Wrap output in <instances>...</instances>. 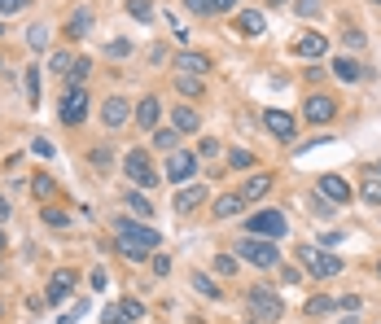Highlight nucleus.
<instances>
[{
    "mask_svg": "<svg viewBox=\"0 0 381 324\" xmlns=\"http://www.w3.org/2000/svg\"><path fill=\"white\" fill-rule=\"evenodd\" d=\"M320 197H329L333 206H338V202H351V184L342 175H320Z\"/></svg>",
    "mask_w": 381,
    "mask_h": 324,
    "instance_id": "12",
    "label": "nucleus"
},
{
    "mask_svg": "<svg viewBox=\"0 0 381 324\" xmlns=\"http://www.w3.org/2000/svg\"><path fill=\"white\" fill-rule=\"evenodd\" d=\"M215 272H219V276H232V272H237V259H232V255H219V259H215Z\"/></svg>",
    "mask_w": 381,
    "mask_h": 324,
    "instance_id": "42",
    "label": "nucleus"
},
{
    "mask_svg": "<svg viewBox=\"0 0 381 324\" xmlns=\"http://www.w3.org/2000/svg\"><path fill=\"white\" fill-rule=\"evenodd\" d=\"M268 193H272V175L268 171L263 175H250L246 184H241V197L246 202H259V197H268Z\"/></svg>",
    "mask_w": 381,
    "mask_h": 324,
    "instance_id": "16",
    "label": "nucleus"
},
{
    "mask_svg": "<svg viewBox=\"0 0 381 324\" xmlns=\"http://www.w3.org/2000/svg\"><path fill=\"white\" fill-rule=\"evenodd\" d=\"M27 97H31V105L40 101V66H31V70H27Z\"/></svg>",
    "mask_w": 381,
    "mask_h": 324,
    "instance_id": "36",
    "label": "nucleus"
},
{
    "mask_svg": "<svg viewBox=\"0 0 381 324\" xmlns=\"http://www.w3.org/2000/svg\"><path fill=\"white\" fill-rule=\"evenodd\" d=\"M360 197L368 202V206H381V175H368V180H364Z\"/></svg>",
    "mask_w": 381,
    "mask_h": 324,
    "instance_id": "25",
    "label": "nucleus"
},
{
    "mask_svg": "<svg viewBox=\"0 0 381 324\" xmlns=\"http://www.w3.org/2000/svg\"><path fill=\"white\" fill-rule=\"evenodd\" d=\"M263 14H259V9H241V14H237V31L241 35H263Z\"/></svg>",
    "mask_w": 381,
    "mask_h": 324,
    "instance_id": "18",
    "label": "nucleus"
},
{
    "mask_svg": "<svg viewBox=\"0 0 381 324\" xmlns=\"http://www.w3.org/2000/svg\"><path fill=\"white\" fill-rule=\"evenodd\" d=\"M149 263H153V276H166V272H171V259H166V255H153Z\"/></svg>",
    "mask_w": 381,
    "mask_h": 324,
    "instance_id": "44",
    "label": "nucleus"
},
{
    "mask_svg": "<svg viewBox=\"0 0 381 324\" xmlns=\"http://www.w3.org/2000/svg\"><path fill=\"white\" fill-rule=\"evenodd\" d=\"M171 127L175 131H197L202 118H197V110H188V105H175V110H171Z\"/></svg>",
    "mask_w": 381,
    "mask_h": 324,
    "instance_id": "20",
    "label": "nucleus"
},
{
    "mask_svg": "<svg viewBox=\"0 0 381 324\" xmlns=\"http://www.w3.org/2000/svg\"><path fill=\"white\" fill-rule=\"evenodd\" d=\"M114 233H118V255H123V259H132V263L149 259V255H153V246H158V233H153V228L127 224V219H118Z\"/></svg>",
    "mask_w": 381,
    "mask_h": 324,
    "instance_id": "1",
    "label": "nucleus"
},
{
    "mask_svg": "<svg viewBox=\"0 0 381 324\" xmlns=\"http://www.w3.org/2000/svg\"><path fill=\"white\" fill-rule=\"evenodd\" d=\"M88 162L97 166V171H110V162H114V153H110V145H97V149L88 153Z\"/></svg>",
    "mask_w": 381,
    "mask_h": 324,
    "instance_id": "29",
    "label": "nucleus"
},
{
    "mask_svg": "<svg viewBox=\"0 0 381 324\" xmlns=\"http://www.w3.org/2000/svg\"><path fill=\"white\" fill-rule=\"evenodd\" d=\"M338 307H342V311H360V298L347 294V298H338Z\"/></svg>",
    "mask_w": 381,
    "mask_h": 324,
    "instance_id": "51",
    "label": "nucleus"
},
{
    "mask_svg": "<svg viewBox=\"0 0 381 324\" xmlns=\"http://www.w3.org/2000/svg\"><path fill=\"white\" fill-rule=\"evenodd\" d=\"M246 307L254 311V316L263 320V324H276V320L285 316V303H281V294H272L268 285H254V290L246 294Z\"/></svg>",
    "mask_w": 381,
    "mask_h": 324,
    "instance_id": "2",
    "label": "nucleus"
},
{
    "mask_svg": "<svg viewBox=\"0 0 381 324\" xmlns=\"http://www.w3.org/2000/svg\"><path fill=\"white\" fill-rule=\"evenodd\" d=\"M263 127L276 140H294V127H298V123H294V114H285V110H268L263 114Z\"/></svg>",
    "mask_w": 381,
    "mask_h": 324,
    "instance_id": "10",
    "label": "nucleus"
},
{
    "mask_svg": "<svg viewBox=\"0 0 381 324\" xmlns=\"http://www.w3.org/2000/svg\"><path fill=\"white\" fill-rule=\"evenodd\" d=\"M373 5H381V0H373Z\"/></svg>",
    "mask_w": 381,
    "mask_h": 324,
    "instance_id": "58",
    "label": "nucleus"
},
{
    "mask_svg": "<svg viewBox=\"0 0 381 324\" xmlns=\"http://www.w3.org/2000/svg\"><path fill=\"white\" fill-rule=\"evenodd\" d=\"M202 202H206V188H202V184H188V188H180V193H175V202H171V210H180V215H188V210H197Z\"/></svg>",
    "mask_w": 381,
    "mask_h": 324,
    "instance_id": "15",
    "label": "nucleus"
},
{
    "mask_svg": "<svg viewBox=\"0 0 381 324\" xmlns=\"http://www.w3.org/2000/svg\"><path fill=\"white\" fill-rule=\"evenodd\" d=\"M281 281H285V285H298L303 276H298V268H281Z\"/></svg>",
    "mask_w": 381,
    "mask_h": 324,
    "instance_id": "50",
    "label": "nucleus"
},
{
    "mask_svg": "<svg viewBox=\"0 0 381 324\" xmlns=\"http://www.w3.org/2000/svg\"><path fill=\"white\" fill-rule=\"evenodd\" d=\"M228 166H232V171H246V166H254V153H250V149H232Z\"/></svg>",
    "mask_w": 381,
    "mask_h": 324,
    "instance_id": "31",
    "label": "nucleus"
},
{
    "mask_svg": "<svg viewBox=\"0 0 381 324\" xmlns=\"http://www.w3.org/2000/svg\"><path fill=\"white\" fill-rule=\"evenodd\" d=\"M88 75H92V62H88V57H79V62H70V70H66V88H79V83L88 79Z\"/></svg>",
    "mask_w": 381,
    "mask_h": 324,
    "instance_id": "24",
    "label": "nucleus"
},
{
    "mask_svg": "<svg viewBox=\"0 0 381 324\" xmlns=\"http://www.w3.org/2000/svg\"><path fill=\"white\" fill-rule=\"evenodd\" d=\"M303 114H307V123H333V118H338V101L325 97V92H312L307 105H303Z\"/></svg>",
    "mask_w": 381,
    "mask_h": 324,
    "instance_id": "8",
    "label": "nucleus"
},
{
    "mask_svg": "<svg viewBox=\"0 0 381 324\" xmlns=\"http://www.w3.org/2000/svg\"><path fill=\"white\" fill-rule=\"evenodd\" d=\"M31 193H35V197H40V202H49V197L57 193V184H53V180H49V175H35V180H31Z\"/></svg>",
    "mask_w": 381,
    "mask_h": 324,
    "instance_id": "28",
    "label": "nucleus"
},
{
    "mask_svg": "<svg viewBox=\"0 0 381 324\" xmlns=\"http://www.w3.org/2000/svg\"><path fill=\"white\" fill-rule=\"evenodd\" d=\"M193 175H197V158L193 153H184V149L166 153V180H171V184H184V180H193Z\"/></svg>",
    "mask_w": 381,
    "mask_h": 324,
    "instance_id": "7",
    "label": "nucleus"
},
{
    "mask_svg": "<svg viewBox=\"0 0 381 324\" xmlns=\"http://www.w3.org/2000/svg\"><path fill=\"white\" fill-rule=\"evenodd\" d=\"M377 272H381V268H377Z\"/></svg>",
    "mask_w": 381,
    "mask_h": 324,
    "instance_id": "59",
    "label": "nucleus"
},
{
    "mask_svg": "<svg viewBox=\"0 0 381 324\" xmlns=\"http://www.w3.org/2000/svg\"><path fill=\"white\" fill-rule=\"evenodd\" d=\"M193 290H197V294H206V298H219V285H215V281H206L202 272L193 276Z\"/></svg>",
    "mask_w": 381,
    "mask_h": 324,
    "instance_id": "37",
    "label": "nucleus"
},
{
    "mask_svg": "<svg viewBox=\"0 0 381 324\" xmlns=\"http://www.w3.org/2000/svg\"><path fill=\"white\" fill-rule=\"evenodd\" d=\"M241 206H246V197L241 193H228V197L215 202V215H219V219H232V215H241Z\"/></svg>",
    "mask_w": 381,
    "mask_h": 324,
    "instance_id": "22",
    "label": "nucleus"
},
{
    "mask_svg": "<svg viewBox=\"0 0 381 324\" xmlns=\"http://www.w3.org/2000/svg\"><path fill=\"white\" fill-rule=\"evenodd\" d=\"M237 259L241 263H254V268H276L281 263V250L268 241V237H246L241 246H237Z\"/></svg>",
    "mask_w": 381,
    "mask_h": 324,
    "instance_id": "3",
    "label": "nucleus"
},
{
    "mask_svg": "<svg viewBox=\"0 0 381 324\" xmlns=\"http://www.w3.org/2000/svg\"><path fill=\"white\" fill-rule=\"evenodd\" d=\"M27 44H31L35 53H40V49H49V27H44V22H35V27L27 31Z\"/></svg>",
    "mask_w": 381,
    "mask_h": 324,
    "instance_id": "27",
    "label": "nucleus"
},
{
    "mask_svg": "<svg viewBox=\"0 0 381 324\" xmlns=\"http://www.w3.org/2000/svg\"><path fill=\"white\" fill-rule=\"evenodd\" d=\"M333 307H338V298H329V294H316L312 303H307V316H329Z\"/></svg>",
    "mask_w": 381,
    "mask_h": 324,
    "instance_id": "26",
    "label": "nucleus"
},
{
    "mask_svg": "<svg viewBox=\"0 0 381 324\" xmlns=\"http://www.w3.org/2000/svg\"><path fill=\"white\" fill-rule=\"evenodd\" d=\"M70 285H75V276H70V272H57L53 281H49V303H66Z\"/></svg>",
    "mask_w": 381,
    "mask_h": 324,
    "instance_id": "21",
    "label": "nucleus"
},
{
    "mask_svg": "<svg viewBox=\"0 0 381 324\" xmlns=\"http://www.w3.org/2000/svg\"><path fill=\"white\" fill-rule=\"evenodd\" d=\"M175 70H180V75H197V79H202V75L210 70V57L188 49V53H180V57H175Z\"/></svg>",
    "mask_w": 381,
    "mask_h": 324,
    "instance_id": "14",
    "label": "nucleus"
},
{
    "mask_svg": "<svg viewBox=\"0 0 381 324\" xmlns=\"http://www.w3.org/2000/svg\"><path fill=\"white\" fill-rule=\"evenodd\" d=\"M175 88H180L184 97H202V79L197 75H180V79H175Z\"/></svg>",
    "mask_w": 381,
    "mask_h": 324,
    "instance_id": "30",
    "label": "nucleus"
},
{
    "mask_svg": "<svg viewBox=\"0 0 381 324\" xmlns=\"http://www.w3.org/2000/svg\"><path fill=\"white\" fill-rule=\"evenodd\" d=\"M127 210H136L140 219H149V215H153V206H149V202L140 197V193H132V197H127Z\"/></svg>",
    "mask_w": 381,
    "mask_h": 324,
    "instance_id": "38",
    "label": "nucleus"
},
{
    "mask_svg": "<svg viewBox=\"0 0 381 324\" xmlns=\"http://www.w3.org/2000/svg\"><path fill=\"white\" fill-rule=\"evenodd\" d=\"M342 324H360V316H347V320H342Z\"/></svg>",
    "mask_w": 381,
    "mask_h": 324,
    "instance_id": "54",
    "label": "nucleus"
},
{
    "mask_svg": "<svg viewBox=\"0 0 381 324\" xmlns=\"http://www.w3.org/2000/svg\"><path fill=\"white\" fill-rule=\"evenodd\" d=\"M268 5H276V9H281V5H285V0H268Z\"/></svg>",
    "mask_w": 381,
    "mask_h": 324,
    "instance_id": "55",
    "label": "nucleus"
},
{
    "mask_svg": "<svg viewBox=\"0 0 381 324\" xmlns=\"http://www.w3.org/2000/svg\"><path fill=\"white\" fill-rule=\"evenodd\" d=\"M0 35H5V22H0Z\"/></svg>",
    "mask_w": 381,
    "mask_h": 324,
    "instance_id": "57",
    "label": "nucleus"
},
{
    "mask_svg": "<svg viewBox=\"0 0 381 324\" xmlns=\"http://www.w3.org/2000/svg\"><path fill=\"white\" fill-rule=\"evenodd\" d=\"M294 14H298V18H316V14H320V0H298V5H294Z\"/></svg>",
    "mask_w": 381,
    "mask_h": 324,
    "instance_id": "40",
    "label": "nucleus"
},
{
    "mask_svg": "<svg viewBox=\"0 0 381 324\" xmlns=\"http://www.w3.org/2000/svg\"><path fill=\"white\" fill-rule=\"evenodd\" d=\"M298 259H303V268L316 272V276H338V272H342V259L329 255V250H316V246H303Z\"/></svg>",
    "mask_w": 381,
    "mask_h": 324,
    "instance_id": "4",
    "label": "nucleus"
},
{
    "mask_svg": "<svg viewBox=\"0 0 381 324\" xmlns=\"http://www.w3.org/2000/svg\"><path fill=\"white\" fill-rule=\"evenodd\" d=\"M210 5H215V14H224V9H232L237 0H210Z\"/></svg>",
    "mask_w": 381,
    "mask_h": 324,
    "instance_id": "53",
    "label": "nucleus"
},
{
    "mask_svg": "<svg viewBox=\"0 0 381 324\" xmlns=\"http://www.w3.org/2000/svg\"><path fill=\"white\" fill-rule=\"evenodd\" d=\"M127 118H132V105H127L123 97H110V101L101 105V123L105 127H123Z\"/></svg>",
    "mask_w": 381,
    "mask_h": 324,
    "instance_id": "11",
    "label": "nucleus"
},
{
    "mask_svg": "<svg viewBox=\"0 0 381 324\" xmlns=\"http://www.w3.org/2000/svg\"><path fill=\"white\" fill-rule=\"evenodd\" d=\"M101 324H127V320H123V311H118V307H105L101 311Z\"/></svg>",
    "mask_w": 381,
    "mask_h": 324,
    "instance_id": "45",
    "label": "nucleus"
},
{
    "mask_svg": "<svg viewBox=\"0 0 381 324\" xmlns=\"http://www.w3.org/2000/svg\"><path fill=\"white\" fill-rule=\"evenodd\" d=\"M197 153H202V158H219V140H202Z\"/></svg>",
    "mask_w": 381,
    "mask_h": 324,
    "instance_id": "46",
    "label": "nucleus"
},
{
    "mask_svg": "<svg viewBox=\"0 0 381 324\" xmlns=\"http://www.w3.org/2000/svg\"><path fill=\"white\" fill-rule=\"evenodd\" d=\"M49 70H53V75H66V70H70V53H53L49 57Z\"/></svg>",
    "mask_w": 381,
    "mask_h": 324,
    "instance_id": "39",
    "label": "nucleus"
},
{
    "mask_svg": "<svg viewBox=\"0 0 381 324\" xmlns=\"http://www.w3.org/2000/svg\"><path fill=\"white\" fill-rule=\"evenodd\" d=\"M373 175H381V162H377V166H373Z\"/></svg>",
    "mask_w": 381,
    "mask_h": 324,
    "instance_id": "56",
    "label": "nucleus"
},
{
    "mask_svg": "<svg viewBox=\"0 0 381 324\" xmlns=\"http://www.w3.org/2000/svg\"><path fill=\"white\" fill-rule=\"evenodd\" d=\"M188 9H193V14H215V5H210V0H184Z\"/></svg>",
    "mask_w": 381,
    "mask_h": 324,
    "instance_id": "47",
    "label": "nucleus"
},
{
    "mask_svg": "<svg viewBox=\"0 0 381 324\" xmlns=\"http://www.w3.org/2000/svg\"><path fill=\"white\" fill-rule=\"evenodd\" d=\"M294 53H298V57H316V62H320V57L329 53V40H325V35H316V31H307L303 40H294Z\"/></svg>",
    "mask_w": 381,
    "mask_h": 324,
    "instance_id": "13",
    "label": "nucleus"
},
{
    "mask_svg": "<svg viewBox=\"0 0 381 324\" xmlns=\"http://www.w3.org/2000/svg\"><path fill=\"white\" fill-rule=\"evenodd\" d=\"M57 118H62L66 127H79L83 118H88V97H83V88H66V97H62V110H57Z\"/></svg>",
    "mask_w": 381,
    "mask_h": 324,
    "instance_id": "6",
    "label": "nucleus"
},
{
    "mask_svg": "<svg viewBox=\"0 0 381 324\" xmlns=\"http://www.w3.org/2000/svg\"><path fill=\"white\" fill-rule=\"evenodd\" d=\"M175 140H180V131H175V127H171V131H153V145H158V149H166V153L175 149Z\"/></svg>",
    "mask_w": 381,
    "mask_h": 324,
    "instance_id": "35",
    "label": "nucleus"
},
{
    "mask_svg": "<svg viewBox=\"0 0 381 324\" xmlns=\"http://www.w3.org/2000/svg\"><path fill=\"white\" fill-rule=\"evenodd\" d=\"M5 219H9V206L0 202V250H5Z\"/></svg>",
    "mask_w": 381,
    "mask_h": 324,
    "instance_id": "52",
    "label": "nucleus"
},
{
    "mask_svg": "<svg viewBox=\"0 0 381 324\" xmlns=\"http://www.w3.org/2000/svg\"><path fill=\"white\" fill-rule=\"evenodd\" d=\"M246 233H250V237H276V241H281V237L290 233V224H285L281 210H259L254 219L246 224Z\"/></svg>",
    "mask_w": 381,
    "mask_h": 324,
    "instance_id": "5",
    "label": "nucleus"
},
{
    "mask_svg": "<svg viewBox=\"0 0 381 324\" xmlns=\"http://www.w3.org/2000/svg\"><path fill=\"white\" fill-rule=\"evenodd\" d=\"M127 53H132V44H127V40H110V44H105V57H127Z\"/></svg>",
    "mask_w": 381,
    "mask_h": 324,
    "instance_id": "41",
    "label": "nucleus"
},
{
    "mask_svg": "<svg viewBox=\"0 0 381 324\" xmlns=\"http://www.w3.org/2000/svg\"><path fill=\"white\" fill-rule=\"evenodd\" d=\"M105 285H110V272L97 268V272H92V290H105Z\"/></svg>",
    "mask_w": 381,
    "mask_h": 324,
    "instance_id": "48",
    "label": "nucleus"
},
{
    "mask_svg": "<svg viewBox=\"0 0 381 324\" xmlns=\"http://www.w3.org/2000/svg\"><path fill=\"white\" fill-rule=\"evenodd\" d=\"M127 14L140 18V22H149L153 18V5H149V0H127Z\"/></svg>",
    "mask_w": 381,
    "mask_h": 324,
    "instance_id": "33",
    "label": "nucleus"
},
{
    "mask_svg": "<svg viewBox=\"0 0 381 324\" xmlns=\"http://www.w3.org/2000/svg\"><path fill=\"white\" fill-rule=\"evenodd\" d=\"M123 171L132 175L140 188L158 184V175H153V162H149V158H145V153H140V149H132V153H127V158H123Z\"/></svg>",
    "mask_w": 381,
    "mask_h": 324,
    "instance_id": "9",
    "label": "nucleus"
},
{
    "mask_svg": "<svg viewBox=\"0 0 381 324\" xmlns=\"http://www.w3.org/2000/svg\"><path fill=\"white\" fill-rule=\"evenodd\" d=\"M118 311H123V320H127V324H132V320H140V316H145V307H140V303H136V298H123V303H118Z\"/></svg>",
    "mask_w": 381,
    "mask_h": 324,
    "instance_id": "34",
    "label": "nucleus"
},
{
    "mask_svg": "<svg viewBox=\"0 0 381 324\" xmlns=\"http://www.w3.org/2000/svg\"><path fill=\"white\" fill-rule=\"evenodd\" d=\"M40 215H44V224H49V228H66V224H70V215L57 210V206H44Z\"/></svg>",
    "mask_w": 381,
    "mask_h": 324,
    "instance_id": "32",
    "label": "nucleus"
},
{
    "mask_svg": "<svg viewBox=\"0 0 381 324\" xmlns=\"http://www.w3.org/2000/svg\"><path fill=\"white\" fill-rule=\"evenodd\" d=\"M31 149L40 153V158H53V145H49V140H31Z\"/></svg>",
    "mask_w": 381,
    "mask_h": 324,
    "instance_id": "49",
    "label": "nucleus"
},
{
    "mask_svg": "<svg viewBox=\"0 0 381 324\" xmlns=\"http://www.w3.org/2000/svg\"><path fill=\"white\" fill-rule=\"evenodd\" d=\"M88 27H92V14H88V9H75V18L66 22L70 40H83V35H88Z\"/></svg>",
    "mask_w": 381,
    "mask_h": 324,
    "instance_id": "23",
    "label": "nucleus"
},
{
    "mask_svg": "<svg viewBox=\"0 0 381 324\" xmlns=\"http://www.w3.org/2000/svg\"><path fill=\"white\" fill-rule=\"evenodd\" d=\"M333 75H338L342 83H360L364 79V66L351 62V57H333Z\"/></svg>",
    "mask_w": 381,
    "mask_h": 324,
    "instance_id": "17",
    "label": "nucleus"
},
{
    "mask_svg": "<svg viewBox=\"0 0 381 324\" xmlns=\"http://www.w3.org/2000/svg\"><path fill=\"white\" fill-rule=\"evenodd\" d=\"M18 9H27V0H0V18L18 14Z\"/></svg>",
    "mask_w": 381,
    "mask_h": 324,
    "instance_id": "43",
    "label": "nucleus"
},
{
    "mask_svg": "<svg viewBox=\"0 0 381 324\" xmlns=\"http://www.w3.org/2000/svg\"><path fill=\"white\" fill-rule=\"evenodd\" d=\"M158 114H162V101L158 97H145L136 105V123L140 127H158Z\"/></svg>",
    "mask_w": 381,
    "mask_h": 324,
    "instance_id": "19",
    "label": "nucleus"
}]
</instances>
